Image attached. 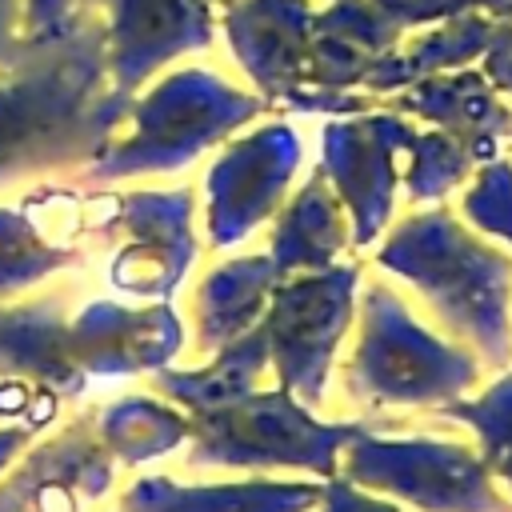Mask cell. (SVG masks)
I'll use <instances>...</instances> for the list:
<instances>
[{
    "label": "cell",
    "mask_w": 512,
    "mask_h": 512,
    "mask_svg": "<svg viewBox=\"0 0 512 512\" xmlns=\"http://www.w3.org/2000/svg\"><path fill=\"white\" fill-rule=\"evenodd\" d=\"M0 80V184L52 164L84 160L104 148L124 96L104 92L108 28L84 20L64 36L36 44Z\"/></svg>",
    "instance_id": "1"
},
{
    "label": "cell",
    "mask_w": 512,
    "mask_h": 512,
    "mask_svg": "<svg viewBox=\"0 0 512 512\" xmlns=\"http://www.w3.org/2000/svg\"><path fill=\"white\" fill-rule=\"evenodd\" d=\"M376 260L416 284L440 320L468 336L488 360L504 364L512 356V260L464 228L448 208L400 220Z\"/></svg>",
    "instance_id": "2"
},
{
    "label": "cell",
    "mask_w": 512,
    "mask_h": 512,
    "mask_svg": "<svg viewBox=\"0 0 512 512\" xmlns=\"http://www.w3.org/2000/svg\"><path fill=\"white\" fill-rule=\"evenodd\" d=\"M192 468H308L332 472L336 448L356 440L348 424H320L288 392H244L204 412H188Z\"/></svg>",
    "instance_id": "3"
},
{
    "label": "cell",
    "mask_w": 512,
    "mask_h": 512,
    "mask_svg": "<svg viewBox=\"0 0 512 512\" xmlns=\"http://www.w3.org/2000/svg\"><path fill=\"white\" fill-rule=\"evenodd\" d=\"M476 380L472 356L424 332L408 308L384 288L364 292L360 344L348 364V388L376 404H428Z\"/></svg>",
    "instance_id": "4"
},
{
    "label": "cell",
    "mask_w": 512,
    "mask_h": 512,
    "mask_svg": "<svg viewBox=\"0 0 512 512\" xmlns=\"http://www.w3.org/2000/svg\"><path fill=\"white\" fill-rule=\"evenodd\" d=\"M136 116V136L104 156L92 176H128L144 168H172L196 156L208 140L224 136L240 120L260 112L256 96H244L208 72H180L164 80L148 100L128 104Z\"/></svg>",
    "instance_id": "5"
},
{
    "label": "cell",
    "mask_w": 512,
    "mask_h": 512,
    "mask_svg": "<svg viewBox=\"0 0 512 512\" xmlns=\"http://www.w3.org/2000/svg\"><path fill=\"white\" fill-rule=\"evenodd\" d=\"M356 276V264H328L272 288V312L260 332L268 340V364L280 372V388L300 404H316L324 392L332 352L352 320Z\"/></svg>",
    "instance_id": "6"
},
{
    "label": "cell",
    "mask_w": 512,
    "mask_h": 512,
    "mask_svg": "<svg viewBox=\"0 0 512 512\" xmlns=\"http://www.w3.org/2000/svg\"><path fill=\"white\" fill-rule=\"evenodd\" d=\"M408 128L392 112H372L356 120L328 124L324 132V176L336 188L352 220V244L364 248L380 236L392 216V192L400 180V160L408 148Z\"/></svg>",
    "instance_id": "7"
},
{
    "label": "cell",
    "mask_w": 512,
    "mask_h": 512,
    "mask_svg": "<svg viewBox=\"0 0 512 512\" xmlns=\"http://www.w3.org/2000/svg\"><path fill=\"white\" fill-rule=\"evenodd\" d=\"M296 136L284 124L252 132L212 168V244L240 240L284 192L296 168Z\"/></svg>",
    "instance_id": "8"
},
{
    "label": "cell",
    "mask_w": 512,
    "mask_h": 512,
    "mask_svg": "<svg viewBox=\"0 0 512 512\" xmlns=\"http://www.w3.org/2000/svg\"><path fill=\"white\" fill-rule=\"evenodd\" d=\"M112 456L100 444L96 420L72 424L48 444L32 448L8 480H0V512H56L68 500L100 496L112 480Z\"/></svg>",
    "instance_id": "9"
},
{
    "label": "cell",
    "mask_w": 512,
    "mask_h": 512,
    "mask_svg": "<svg viewBox=\"0 0 512 512\" xmlns=\"http://www.w3.org/2000/svg\"><path fill=\"white\" fill-rule=\"evenodd\" d=\"M208 44V0H112L108 68L112 92H128L168 56Z\"/></svg>",
    "instance_id": "10"
},
{
    "label": "cell",
    "mask_w": 512,
    "mask_h": 512,
    "mask_svg": "<svg viewBox=\"0 0 512 512\" xmlns=\"http://www.w3.org/2000/svg\"><path fill=\"white\" fill-rule=\"evenodd\" d=\"M396 108L456 136L476 156V164L500 160V144L512 140V104L488 84L484 72L472 68H456L408 84Z\"/></svg>",
    "instance_id": "11"
},
{
    "label": "cell",
    "mask_w": 512,
    "mask_h": 512,
    "mask_svg": "<svg viewBox=\"0 0 512 512\" xmlns=\"http://www.w3.org/2000/svg\"><path fill=\"white\" fill-rule=\"evenodd\" d=\"M180 348V324L168 308L128 312L116 304L88 308L76 324H68V352L80 372H144L164 368Z\"/></svg>",
    "instance_id": "12"
},
{
    "label": "cell",
    "mask_w": 512,
    "mask_h": 512,
    "mask_svg": "<svg viewBox=\"0 0 512 512\" xmlns=\"http://www.w3.org/2000/svg\"><path fill=\"white\" fill-rule=\"evenodd\" d=\"M404 28L384 16L372 0H336L328 12L312 16L308 40V76L324 96H340L400 44Z\"/></svg>",
    "instance_id": "13"
},
{
    "label": "cell",
    "mask_w": 512,
    "mask_h": 512,
    "mask_svg": "<svg viewBox=\"0 0 512 512\" xmlns=\"http://www.w3.org/2000/svg\"><path fill=\"white\" fill-rule=\"evenodd\" d=\"M124 236L112 280L128 292H168L188 264V196H136L124 204Z\"/></svg>",
    "instance_id": "14"
},
{
    "label": "cell",
    "mask_w": 512,
    "mask_h": 512,
    "mask_svg": "<svg viewBox=\"0 0 512 512\" xmlns=\"http://www.w3.org/2000/svg\"><path fill=\"white\" fill-rule=\"evenodd\" d=\"M320 484L300 480H232V484H176L168 476H140L124 488L120 512H308L320 504Z\"/></svg>",
    "instance_id": "15"
},
{
    "label": "cell",
    "mask_w": 512,
    "mask_h": 512,
    "mask_svg": "<svg viewBox=\"0 0 512 512\" xmlns=\"http://www.w3.org/2000/svg\"><path fill=\"white\" fill-rule=\"evenodd\" d=\"M228 32L248 72L260 76L264 88L292 92V80L308 72V0H240L228 12Z\"/></svg>",
    "instance_id": "16"
},
{
    "label": "cell",
    "mask_w": 512,
    "mask_h": 512,
    "mask_svg": "<svg viewBox=\"0 0 512 512\" xmlns=\"http://www.w3.org/2000/svg\"><path fill=\"white\" fill-rule=\"evenodd\" d=\"M0 376L44 392H80L84 372L68 352V324L56 312V300L0 312Z\"/></svg>",
    "instance_id": "17"
},
{
    "label": "cell",
    "mask_w": 512,
    "mask_h": 512,
    "mask_svg": "<svg viewBox=\"0 0 512 512\" xmlns=\"http://www.w3.org/2000/svg\"><path fill=\"white\" fill-rule=\"evenodd\" d=\"M496 36V20L484 12H464L456 20L432 24V32H420L404 52H388L368 76L364 88L368 92H404L416 80L440 76V72H456L472 60L484 56V48Z\"/></svg>",
    "instance_id": "18"
},
{
    "label": "cell",
    "mask_w": 512,
    "mask_h": 512,
    "mask_svg": "<svg viewBox=\"0 0 512 512\" xmlns=\"http://www.w3.org/2000/svg\"><path fill=\"white\" fill-rule=\"evenodd\" d=\"M344 212L348 208L340 204L324 168H316L308 188L292 200V208L280 220V232H276V244H272L276 276H288V272H300V268H312V272L328 268L340 256V248L352 240V220Z\"/></svg>",
    "instance_id": "19"
},
{
    "label": "cell",
    "mask_w": 512,
    "mask_h": 512,
    "mask_svg": "<svg viewBox=\"0 0 512 512\" xmlns=\"http://www.w3.org/2000/svg\"><path fill=\"white\" fill-rule=\"evenodd\" d=\"M272 288H276V268L268 256L240 260L208 276L196 296V344L220 352L244 332H252V320L260 316Z\"/></svg>",
    "instance_id": "20"
},
{
    "label": "cell",
    "mask_w": 512,
    "mask_h": 512,
    "mask_svg": "<svg viewBox=\"0 0 512 512\" xmlns=\"http://www.w3.org/2000/svg\"><path fill=\"white\" fill-rule=\"evenodd\" d=\"M264 364H268V340L260 328H252L240 340H232L228 348H220L208 368H196V372H164L160 368L156 384L184 412H204V408H216L224 400L252 392Z\"/></svg>",
    "instance_id": "21"
},
{
    "label": "cell",
    "mask_w": 512,
    "mask_h": 512,
    "mask_svg": "<svg viewBox=\"0 0 512 512\" xmlns=\"http://www.w3.org/2000/svg\"><path fill=\"white\" fill-rule=\"evenodd\" d=\"M100 444L120 464H144L152 456H164L188 436V412H176L168 404L132 396L100 412L96 420Z\"/></svg>",
    "instance_id": "22"
},
{
    "label": "cell",
    "mask_w": 512,
    "mask_h": 512,
    "mask_svg": "<svg viewBox=\"0 0 512 512\" xmlns=\"http://www.w3.org/2000/svg\"><path fill=\"white\" fill-rule=\"evenodd\" d=\"M480 164L476 156L448 132H412L408 148H404V188L412 200H440L448 196L456 184H464V176H472Z\"/></svg>",
    "instance_id": "23"
},
{
    "label": "cell",
    "mask_w": 512,
    "mask_h": 512,
    "mask_svg": "<svg viewBox=\"0 0 512 512\" xmlns=\"http://www.w3.org/2000/svg\"><path fill=\"white\" fill-rule=\"evenodd\" d=\"M68 256L60 248H48L44 236L32 228V220L16 212H0V296L20 292L24 284L40 280Z\"/></svg>",
    "instance_id": "24"
},
{
    "label": "cell",
    "mask_w": 512,
    "mask_h": 512,
    "mask_svg": "<svg viewBox=\"0 0 512 512\" xmlns=\"http://www.w3.org/2000/svg\"><path fill=\"white\" fill-rule=\"evenodd\" d=\"M464 216L504 244H512V160H488L476 168L464 192Z\"/></svg>",
    "instance_id": "25"
},
{
    "label": "cell",
    "mask_w": 512,
    "mask_h": 512,
    "mask_svg": "<svg viewBox=\"0 0 512 512\" xmlns=\"http://www.w3.org/2000/svg\"><path fill=\"white\" fill-rule=\"evenodd\" d=\"M384 16H392L404 32L432 28L444 20H456L464 12H484L492 20H512V0H372Z\"/></svg>",
    "instance_id": "26"
},
{
    "label": "cell",
    "mask_w": 512,
    "mask_h": 512,
    "mask_svg": "<svg viewBox=\"0 0 512 512\" xmlns=\"http://www.w3.org/2000/svg\"><path fill=\"white\" fill-rule=\"evenodd\" d=\"M72 28L68 20V0H24V36L32 44L56 40Z\"/></svg>",
    "instance_id": "27"
},
{
    "label": "cell",
    "mask_w": 512,
    "mask_h": 512,
    "mask_svg": "<svg viewBox=\"0 0 512 512\" xmlns=\"http://www.w3.org/2000/svg\"><path fill=\"white\" fill-rule=\"evenodd\" d=\"M480 72L500 96H512V20H496V36L480 56Z\"/></svg>",
    "instance_id": "28"
},
{
    "label": "cell",
    "mask_w": 512,
    "mask_h": 512,
    "mask_svg": "<svg viewBox=\"0 0 512 512\" xmlns=\"http://www.w3.org/2000/svg\"><path fill=\"white\" fill-rule=\"evenodd\" d=\"M20 0H0V68H16L36 44L28 36H20Z\"/></svg>",
    "instance_id": "29"
},
{
    "label": "cell",
    "mask_w": 512,
    "mask_h": 512,
    "mask_svg": "<svg viewBox=\"0 0 512 512\" xmlns=\"http://www.w3.org/2000/svg\"><path fill=\"white\" fill-rule=\"evenodd\" d=\"M36 392H40L36 384H24V380H0V420L32 412V396H36Z\"/></svg>",
    "instance_id": "30"
},
{
    "label": "cell",
    "mask_w": 512,
    "mask_h": 512,
    "mask_svg": "<svg viewBox=\"0 0 512 512\" xmlns=\"http://www.w3.org/2000/svg\"><path fill=\"white\" fill-rule=\"evenodd\" d=\"M320 504H324V512H388V508H376V504H368V500L352 496V492H348V488H340V484L324 488V492H320Z\"/></svg>",
    "instance_id": "31"
},
{
    "label": "cell",
    "mask_w": 512,
    "mask_h": 512,
    "mask_svg": "<svg viewBox=\"0 0 512 512\" xmlns=\"http://www.w3.org/2000/svg\"><path fill=\"white\" fill-rule=\"evenodd\" d=\"M28 440H32V428H24V424H0V472L8 464H16V456L28 448Z\"/></svg>",
    "instance_id": "32"
}]
</instances>
